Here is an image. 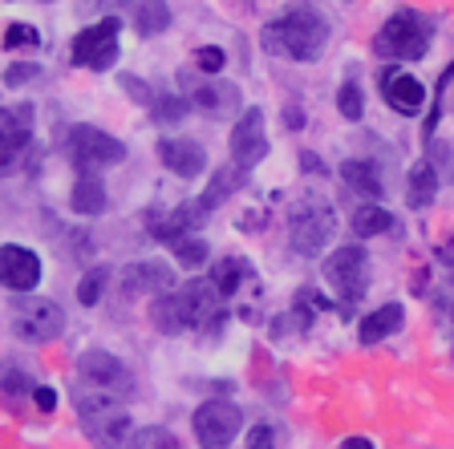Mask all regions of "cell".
Segmentation results:
<instances>
[{
  "label": "cell",
  "instance_id": "obj_1",
  "mask_svg": "<svg viewBox=\"0 0 454 449\" xmlns=\"http://www.w3.org/2000/svg\"><path fill=\"white\" fill-rule=\"evenodd\" d=\"M325 45H329V20L321 17L317 4H288L264 28L268 53H284L293 61H301V66H312L325 53Z\"/></svg>",
  "mask_w": 454,
  "mask_h": 449
},
{
  "label": "cell",
  "instance_id": "obj_2",
  "mask_svg": "<svg viewBox=\"0 0 454 449\" xmlns=\"http://www.w3.org/2000/svg\"><path fill=\"white\" fill-rule=\"evenodd\" d=\"M211 316H219V291L211 280H187L151 304V324L162 337H183Z\"/></svg>",
  "mask_w": 454,
  "mask_h": 449
},
{
  "label": "cell",
  "instance_id": "obj_3",
  "mask_svg": "<svg viewBox=\"0 0 454 449\" xmlns=\"http://www.w3.org/2000/svg\"><path fill=\"white\" fill-rule=\"evenodd\" d=\"M430 37H434V28L422 12L414 9H397L386 25L378 28V37H373V53L386 57V61H422L426 49H430Z\"/></svg>",
  "mask_w": 454,
  "mask_h": 449
},
{
  "label": "cell",
  "instance_id": "obj_4",
  "mask_svg": "<svg viewBox=\"0 0 454 449\" xmlns=\"http://www.w3.org/2000/svg\"><path fill=\"white\" fill-rule=\"evenodd\" d=\"M337 231V215L325 198H301L288 215V247L296 255H321Z\"/></svg>",
  "mask_w": 454,
  "mask_h": 449
},
{
  "label": "cell",
  "instance_id": "obj_5",
  "mask_svg": "<svg viewBox=\"0 0 454 449\" xmlns=\"http://www.w3.org/2000/svg\"><path fill=\"white\" fill-rule=\"evenodd\" d=\"M12 332L25 344H49L66 332V308L45 296H20L12 304Z\"/></svg>",
  "mask_w": 454,
  "mask_h": 449
},
{
  "label": "cell",
  "instance_id": "obj_6",
  "mask_svg": "<svg viewBox=\"0 0 454 449\" xmlns=\"http://www.w3.org/2000/svg\"><path fill=\"white\" fill-rule=\"evenodd\" d=\"M66 154L82 174H98L106 166H118L126 162V146L114 134L98 130V126H74L66 138Z\"/></svg>",
  "mask_w": 454,
  "mask_h": 449
},
{
  "label": "cell",
  "instance_id": "obj_7",
  "mask_svg": "<svg viewBox=\"0 0 454 449\" xmlns=\"http://www.w3.org/2000/svg\"><path fill=\"white\" fill-rule=\"evenodd\" d=\"M325 280L337 288V296L345 304H357L369 288V252L361 244H340L337 252L325 259Z\"/></svg>",
  "mask_w": 454,
  "mask_h": 449
},
{
  "label": "cell",
  "instance_id": "obj_8",
  "mask_svg": "<svg viewBox=\"0 0 454 449\" xmlns=\"http://www.w3.org/2000/svg\"><path fill=\"white\" fill-rule=\"evenodd\" d=\"M118 33H122V25H118V17H102L98 25L82 28L74 37V45H69V57H74V66H85V69H110L114 61H118Z\"/></svg>",
  "mask_w": 454,
  "mask_h": 449
},
{
  "label": "cell",
  "instance_id": "obj_9",
  "mask_svg": "<svg viewBox=\"0 0 454 449\" xmlns=\"http://www.w3.org/2000/svg\"><path fill=\"white\" fill-rule=\"evenodd\" d=\"M191 430H195V441L203 449H227L236 441V433L244 430V413L231 401H203L191 417Z\"/></svg>",
  "mask_w": 454,
  "mask_h": 449
},
{
  "label": "cell",
  "instance_id": "obj_10",
  "mask_svg": "<svg viewBox=\"0 0 454 449\" xmlns=\"http://www.w3.org/2000/svg\"><path fill=\"white\" fill-rule=\"evenodd\" d=\"M227 150H231V162H236L239 170H252L268 159V130H264V110H260V105H247L236 118Z\"/></svg>",
  "mask_w": 454,
  "mask_h": 449
},
{
  "label": "cell",
  "instance_id": "obj_11",
  "mask_svg": "<svg viewBox=\"0 0 454 449\" xmlns=\"http://www.w3.org/2000/svg\"><path fill=\"white\" fill-rule=\"evenodd\" d=\"M77 381L82 384H94V389H106V393H118L130 401V373L122 368V360L106 348H85L77 356Z\"/></svg>",
  "mask_w": 454,
  "mask_h": 449
},
{
  "label": "cell",
  "instance_id": "obj_12",
  "mask_svg": "<svg viewBox=\"0 0 454 449\" xmlns=\"http://www.w3.org/2000/svg\"><path fill=\"white\" fill-rule=\"evenodd\" d=\"M28 142H33V105L25 102L17 110L0 105V178L17 170Z\"/></svg>",
  "mask_w": 454,
  "mask_h": 449
},
{
  "label": "cell",
  "instance_id": "obj_13",
  "mask_svg": "<svg viewBox=\"0 0 454 449\" xmlns=\"http://www.w3.org/2000/svg\"><path fill=\"white\" fill-rule=\"evenodd\" d=\"M41 283V255L33 247L4 244L0 247V288H9L12 296H28Z\"/></svg>",
  "mask_w": 454,
  "mask_h": 449
},
{
  "label": "cell",
  "instance_id": "obj_14",
  "mask_svg": "<svg viewBox=\"0 0 454 449\" xmlns=\"http://www.w3.org/2000/svg\"><path fill=\"white\" fill-rule=\"evenodd\" d=\"M82 430H85V437L94 441V449H142V433L134 430V422L122 409L85 417Z\"/></svg>",
  "mask_w": 454,
  "mask_h": 449
},
{
  "label": "cell",
  "instance_id": "obj_15",
  "mask_svg": "<svg viewBox=\"0 0 454 449\" xmlns=\"http://www.w3.org/2000/svg\"><path fill=\"white\" fill-rule=\"evenodd\" d=\"M381 97H386V105L394 113L414 118L426 105V85L414 74H406V66H389V69H381Z\"/></svg>",
  "mask_w": 454,
  "mask_h": 449
},
{
  "label": "cell",
  "instance_id": "obj_16",
  "mask_svg": "<svg viewBox=\"0 0 454 449\" xmlns=\"http://www.w3.org/2000/svg\"><path fill=\"white\" fill-rule=\"evenodd\" d=\"M159 159L162 166L170 170V174H179L183 182H191V178L207 174V150H203V142L195 138H159Z\"/></svg>",
  "mask_w": 454,
  "mask_h": 449
},
{
  "label": "cell",
  "instance_id": "obj_17",
  "mask_svg": "<svg viewBox=\"0 0 454 449\" xmlns=\"http://www.w3.org/2000/svg\"><path fill=\"white\" fill-rule=\"evenodd\" d=\"M179 283H175V272H170L167 263H134L130 272H126V291H134V296H167V291H175Z\"/></svg>",
  "mask_w": 454,
  "mask_h": 449
},
{
  "label": "cell",
  "instance_id": "obj_18",
  "mask_svg": "<svg viewBox=\"0 0 454 449\" xmlns=\"http://www.w3.org/2000/svg\"><path fill=\"white\" fill-rule=\"evenodd\" d=\"M402 328H406V308H402V304H381V308H373L369 316H361L357 340L365 348H373V344H381L386 337L402 332Z\"/></svg>",
  "mask_w": 454,
  "mask_h": 449
},
{
  "label": "cell",
  "instance_id": "obj_19",
  "mask_svg": "<svg viewBox=\"0 0 454 449\" xmlns=\"http://www.w3.org/2000/svg\"><path fill=\"white\" fill-rule=\"evenodd\" d=\"M340 182L353 190V195H365V198H381L386 195V182H381V170L373 166V159H349L340 162Z\"/></svg>",
  "mask_w": 454,
  "mask_h": 449
},
{
  "label": "cell",
  "instance_id": "obj_20",
  "mask_svg": "<svg viewBox=\"0 0 454 449\" xmlns=\"http://www.w3.org/2000/svg\"><path fill=\"white\" fill-rule=\"evenodd\" d=\"M69 206H74V215H106V206H110V195H106V182L98 174H77L74 190H69Z\"/></svg>",
  "mask_w": 454,
  "mask_h": 449
},
{
  "label": "cell",
  "instance_id": "obj_21",
  "mask_svg": "<svg viewBox=\"0 0 454 449\" xmlns=\"http://www.w3.org/2000/svg\"><path fill=\"white\" fill-rule=\"evenodd\" d=\"M438 198V170L430 159H418L406 174V203L414 211H426V206Z\"/></svg>",
  "mask_w": 454,
  "mask_h": 449
},
{
  "label": "cell",
  "instance_id": "obj_22",
  "mask_svg": "<svg viewBox=\"0 0 454 449\" xmlns=\"http://www.w3.org/2000/svg\"><path fill=\"white\" fill-rule=\"evenodd\" d=\"M236 102H239L236 85H227V81H199L191 89V105H199L203 113H227Z\"/></svg>",
  "mask_w": 454,
  "mask_h": 449
},
{
  "label": "cell",
  "instance_id": "obj_23",
  "mask_svg": "<svg viewBox=\"0 0 454 449\" xmlns=\"http://www.w3.org/2000/svg\"><path fill=\"white\" fill-rule=\"evenodd\" d=\"M244 174H247V170H239L236 162H231V166H219L215 174H211L207 195L199 198V203H203V211H215V206L227 203V198L236 195V190H244Z\"/></svg>",
  "mask_w": 454,
  "mask_h": 449
},
{
  "label": "cell",
  "instance_id": "obj_24",
  "mask_svg": "<svg viewBox=\"0 0 454 449\" xmlns=\"http://www.w3.org/2000/svg\"><path fill=\"white\" fill-rule=\"evenodd\" d=\"M134 28L142 37H159L170 28V4L167 0H134Z\"/></svg>",
  "mask_w": 454,
  "mask_h": 449
},
{
  "label": "cell",
  "instance_id": "obj_25",
  "mask_svg": "<svg viewBox=\"0 0 454 449\" xmlns=\"http://www.w3.org/2000/svg\"><path fill=\"white\" fill-rule=\"evenodd\" d=\"M244 275H247V263L239 259V255H227V259H215L211 263V288L219 291V296H236L239 288H244Z\"/></svg>",
  "mask_w": 454,
  "mask_h": 449
},
{
  "label": "cell",
  "instance_id": "obj_26",
  "mask_svg": "<svg viewBox=\"0 0 454 449\" xmlns=\"http://www.w3.org/2000/svg\"><path fill=\"white\" fill-rule=\"evenodd\" d=\"M353 231H357L361 239H373V235H389V231H394V215H389L386 206L365 203V206H357V211H353Z\"/></svg>",
  "mask_w": 454,
  "mask_h": 449
},
{
  "label": "cell",
  "instance_id": "obj_27",
  "mask_svg": "<svg viewBox=\"0 0 454 449\" xmlns=\"http://www.w3.org/2000/svg\"><path fill=\"white\" fill-rule=\"evenodd\" d=\"M170 252H175V259H179V267H203V263L211 259V247L207 239H199V235H179L175 244H170Z\"/></svg>",
  "mask_w": 454,
  "mask_h": 449
},
{
  "label": "cell",
  "instance_id": "obj_28",
  "mask_svg": "<svg viewBox=\"0 0 454 449\" xmlns=\"http://www.w3.org/2000/svg\"><path fill=\"white\" fill-rule=\"evenodd\" d=\"M114 280V272L106 267V263H98V267H90V272L77 280V299H82L85 308H94L98 299H102V291H106V283Z\"/></svg>",
  "mask_w": 454,
  "mask_h": 449
},
{
  "label": "cell",
  "instance_id": "obj_29",
  "mask_svg": "<svg viewBox=\"0 0 454 449\" xmlns=\"http://www.w3.org/2000/svg\"><path fill=\"white\" fill-rule=\"evenodd\" d=\"M337 110L345 122H361V118H365V94H361L357 81H345L337 89Z\"/></svg>",
  "mask_w": 454,
  "mask_h": 449
},
{
  "label": "cell",
  "instance_id": "obj_30",
  "mask_svg": "<svg viewBox=\"0 0 454 449\" xmlns=\"http://www.w3.org/2000/svg\"><path fill=\"white\" fill-rule=\"evenodd\" d=\"M154 118H159L162 126H175V122H183V113L191 110V102L187 97H179V94H162V97H154Z\"/></svg>",
  "mask_w": 454,
  "mask_h": 449
},
{
  "label": "cell",
  "instance_id": "obj_31",
  "mask_svg": "<svg viewBox=\"0 0 454 449\" xmlns=\"http://www.w3.org/2000/svg\"><path fill=\"white\" fill-rule=\"evenodd\" d=\"M454 81V66L442 69V77H438V89H434V105H430V118H426V130L422 138L426 142H434V130H438V118H442V105H446V85Z\"/></svg>",
  "mask_w": 454,
  "mask_h": 449
},
{
  "label": "cell",
  "instance_id": "obj_32",
  "mask_svg": "<svg viewBox=\"0 0 454 449\" xmlns=\"http://www.w3.org/2000/svg\"><path fill=\"white\" fill-rule=\"evenodd\" d=\"M191 61H195V69H199V74H211V77H215L219 69L227 66V53H223V49H219V45H199L195 53H191Z\"/></svg>",
  "mask_w": 454,
  "mask_h": 449
},
{
  "label": "cell",
  "instance_id": "obj_33",
  "mask_svg": "<svg viewBox=\"0 0 454 449\" xmlns=\"http://www.w3.org/2000/svg\"><path fill=\"white\" fill-rule=\"evenodd\" d=\"M37 384L28 381V373H20V368H4V376H0V393L4 397H25L33 393Z\"/></svg>",
  "mask_w": 454,
  "mask_h": 449
},
{
  "label": "cell",
  "instance_id": "obj_34",
  "mask_svg": "<svg viewBox=\"0 0 454 449\" xmlns=\"http://www.w3.org/2000/svg\"><path fill=\"white\" fill-rule=\"evenodd\" d=\"M37 74H41L37 61H12V66L4 69V85H9V89H20V85L33 81Z\"/></svg>",
  "mask_w": 454,
  "mask_h": 449
},
{
  "label": "cell",
  "instance_id": "obj_35",
  "mask_svg": "<svg viewBox=\"0 0 454 449\" xmlns=\"http://www.w3.org/2000/svg\"><path fill=\"white\" fill-rule=\"evenodd\" d=\"M37 41L41 37L33 25H9V33H4V49H33Z\"/></svg>",
  "mask_w": 454,
  "mask_h": 449
},
{
  "label": "cell",
  "instance_id": "obj_36",
  "mask_svg": "<svg viewBox=\"0 0 454 449\" xmlns=\"http://www.w3.org/2000/svg\"><path fill=\"white\" fill-rule=\"evenodd\" d=\"M118 85H122V89H126V94H130L138 105H154V97H159V94H154V89H151V85H146V81H138V77H134V74H122V77H118Z\"/></svg>",
  "mask_w": 454,
  "mask_h": 449
},
{
  "label": "cell",
  "instance_id": "obj_37",
  "mask_svg": "<svg viewBox=\"0 0 454 449\" xmlns=\"http://www.w3.org/2000/svg\"><path fill=\"white\" fill-rule=\"evenodd\" d=\"M244 449H276V433L272 425H252L244 437Z\"/></svg>",
  "mask_w": 454,
  "mask_h": 449
},
{
  "label": "cell",
  "instance_id": "obj_38",
  "mask_svg": "<svg viewBox=\"0 0 454 449\" xmlns=\"http://www.w3.org/2000/svg\"><path fill=\"white\" fill-rule=\"evenodd\" d=\"M142 449H183L167 430H146L142 433Z\"/></svg>",
  "mask_w": 454,
  "mask_h": 449
},
{
  "label": "cell",
  "instance_id": "obj_39",
  "mask_svg": "<svg viewBox=\"0 0 454 449\" xmlns=\"http://www.w3.org/2000/svg\"><path fill=\"white\" fill-rule=\"evenodd\" d=\"M33 401H37L41 413H53L57 409V393L49 389V384H37V389H33Z\"/></svg>",
  "mask_w": 454,
  "mask_h": 449
},
{
  "label": "cell",
  "instance_id": "obj_40",
  "mask_svg": "<svg viewBox=\"0 0 454 449\" xmlns=\"http://www.w3.org/2000/svg\"><path fill=\"white\" fill-rule=\"evenodd\" d=\"M340 449H373V441L369 437H345L340 441Z\"/></svg>",
  "mask_w": 454,
  "mask_h": 449
},
{
  "label": "cell",
  "instance_id": "obj_41",
  "mask_svg": "<svg viewBox=\"0 0 454 449\" xmlns=\"http://www.w3.org/2000/svg\"><path fill=\"white\" fill-rule=\"evenodd\" d=\"M102 9H118V4H126V0H98Z\"/></svg>",
  "mask_w": 454,
  "mask_h": 449
}]
</instances>
